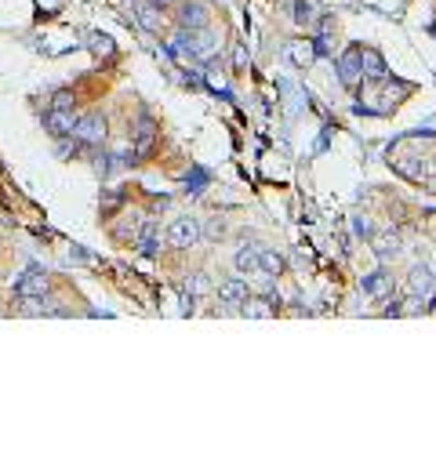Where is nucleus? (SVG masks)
<instances>
[{
  "mask_svg": "<svg viewBox=\"0 0 436 450\" xmlns=\"http://www.w3.org/2000/svg\"><path fill=\"white\" fill-rule=\"evenodd\" d=\"M215 51H218V44L208 29H178L175 40H171V55H178L186 66L208 62V58H215Z\"/></svg>",
  "mask_w": 436,
  "mask_h": 450,
  "instance_id": "f257e3e1",
  "label": "nucleus"
},
{
  "mask_svg": "<svg viewBox=\"0 0 436 450\" xmlns=\"http://www.w3.org/2000/svg\"><path fill=\"white\" fill-rule=\"evenodd\" d=\"M201 236H204V229H201V218H189V215H182V218H175L171 225H168V243L171 247H196L201 243Z\"/></svg>",
  "mask_w": 436,
  "mask_h": 450,
  "instance_id": "f03ea898",
  "label": "nucleus"
},
{
  "mask_svg": "<svg viewBox=\"0 0 436 450\" xmlns=\"http://www.w3.org/2000/svg\"><path fill=\"white\" fill-rule=\"evenodd\" d=\"M73 142H84V145H102V142H106V116H102V113L76 116Z\"/></svg>",
  "mask_w": 436,
  "mask_h": 450,
  "instance_id": "7ed1b4c3",
  "label": "nucleus"
},
{
  "mask_svg": "<svg viewBox=\"0 0 436 450\" xmlns=\"http://www.w3.org/2000/svg\"><path fill=\"white\" fill-rule=\"evenodd\" d=\"M371 251H375V258L385 265V262H396L404 255V240H400V232L396 229H385V232H375L371 236Z\"/></svg>",
  "mask_w": 436,
  "mask_h": 450,
  "instance_id": "20e7f679",
  "label": "nucleus"
},
{
  "mask_svg": "<svg viewBox=\"0 0 436 450\" xmlns=\"http://www.w3.org/2000/svg\"><path fill=\"white\" fill-rule=\"evenodd\" d=\"M364 80V66H360V48H349L338 58V84L342 88H356Z\"/></svg>",
  "mask_w": 436,
  "mask_h": 450,
  "instance_id": "39448f33",
  "label": "nucleus"
},
{
  "mask_svg": "<svg viewBox=\"0 0 436 450\" xmlns=\"http://www.w3.org/2000/svg\"><path fill=\"white\" fill-rule=\"evenodd\" d=\"M316 40H291V44L284 48V58L295 66V69H309L313 62H316Z\"/></svg>",
  "mask_w": 436,
  "mask_h": 450,
  "instance_id": "423d86ee",
  "label": "nucleus"
},
{
  "mask_svg": "<svg viewBox=\"0 0 436 450\" xmlns=\"http://www.w3.org/2000/svg\"><path fill=\"white\" fill-rule=\"evenodd\" d=\"M407 291L415 295V298H432V269L425 265V262H418V265H411V272H407Z\"/></svg>",
  "mask_w": 436,
  "mask_h": 450,
  "instance_id": "0eeeda50",
  "label": "nucleus"
},
{
  "mask_svg": "<svg viewBox=\"0 0 436 450\" xmlns=\"http://www.w3.org/2000/svg\"><path fill=\"white\" fill-rule=\"evenodd\" d=\"M360 66H364V80H371V84H385L389 80V69L375 48H360Z\"/></svg>",
  "mask_w": 436,
  "mask_h": 450,
  "instance_id": "6e6552de",
  "label": "nucleus"
},
{
  "mask_svg": "<svg viewBox=\"0 0 436 450\" xmlns=\"http://www.w3.org/2000/svg\"><path fill=\"white\" fill-rule=\"evenodd\" d=\"M153 138H156V124H153V116H138V120H135V131H131V145H135V153H138V156H146V153H149V145H153Z\"/></svg>",
  "mask_w": 436,
  "mask_h": 450,
  "instance_id": "1a4fd4ad",
  "label": "nucleus"
},
{
  "mask_svg": "<svg viewBox=\"0 0 436 450\" xmlns=\"http://www.w3.org/2000/svg\"><path fill=\"white\" fill-rule=\"evenodd\" d=\"M44 124H48V131H51L55 138H66V135L73 138V128H76V113H73V109H51Z\"/></svg>",
  "mask_w": 436,
  "mask_h": 450,
  "instance_id": "9d476101",
  "label": "nucleus"
},
{
  "mask_svg": "<svg viewBox=\"0 0 436 450\" xmlns=\"http://www.w3.org/2000/svg\"><path fill=\"white\" fill-rule=\"evenodd\" d=\"M11 287H15V295H19V298H26V295H44V291H48V272L29 269L22 280H15V283H11Z\"/></svg>",
  "mask_w": 436,
  "mask_h": 450,
  "instance_id": "9b49d317",
  "label": "nucleus"
},
{
  "mask_svg": "<svg viewBox=\"0 0 436 450\" xmlns=\"http://www.w3.org/2000/svg\"><path fill=\"white\" fill-rule=\"evenodd\" d=\"M218 298H222L225 305H244V302H248V283H244L240 276L222 280V283H218Z\"/></svg>",
  "mask_w": 436,
  "mask_h": 450,
  "instance_id": "f8f14e48",
  "label": "nucleus"
},
{
  "mask_svg": "<svg viewBox=\"0 0 436 450\" xmlns=\"http://www.w3.org/2000/svg\"><path fill=\"white\" fill-rule=\"evenodd\" d=\"M360 291H364L367 298H389V291H392V276H385L382 269H378V272H367V276L360 280Z\"/></svg>",
  "mask_w": 436,
  "mask_h": 450,
  "instance_id": "ddd939ff",
  "label": "nucleus"
},
{
  "mask_svg": "<svg viewBox=\"0 0 436 450\" xmlns=\"http://www.w3.org/2000/svg\"><path fill=\"white\" fill-rule=\"evenodd\" d=\"M258 251H262V247H248V243H244V247L236 251V258H233L236 272H240V276H262V265H258Z\"/></svg>",
  "mask_w": 436,
  "mask_h": 450,
  "instance_id": "4468645a",
  "label": "nucleus"
},
{
  "mask_svg": "<svg viewBox=\"0 0 436 450\" xmlns=\"http://www.w3.org/2000/svg\"><path fill=\"white\" fill-rule=\"evenodd\" d=\"M178 26H182V29H204V26H208V8L201 4V0H193V4H182Z\"/></svg>",
  "mask_w": 436,
  "mask_h": 450,
  "instance_id": "2eb2a0df",
  "label": "nucleus"
},
{
  "mask_svg": "<svg viewBox=\"0 0 436 450\" xmlns=\"http://www.w3.org/2000/svg\"><path fill=\"white\" fill-rule=\"evenodd\" d=\"M135 247H138L146 258H153V255H156V247H161V229H156L153 222H142V229H138V240H135Z\"/></svg>",
  "mask_w": 436,
  "mask_h": 450,
  "instance_id": "dca6fc26",
  "label": "nucleus"
},
{
  "mask_svg": "<svg viewBox=\"0 0 436 450\" xmlns=\"http://www.w3.org/2000/svg\"><path fill=\"white\" fill-rule=\"evenodd\" d=\"M258 265H262V276H280V272H284V255L262 247V251H258Z\"/></svg>",
  "mask_w": 436,
  "mask_h": 450,
  "instance_id": "f3484780",
  "label": "nucleus"
},
{
  "mask_svg": "<svg viewBox=\"0 0 436 450\" xmlns=\"http://www.w3.org/2000/svg\"><path fill=\"white\" fill-rule=\"evenodd\" d=\"M240 312H244V316H251V319H269V316H273V305H269L265 298H248Z\"/></svg>",
  "mask_w": 436,
  "mask_h": 450,
  "instance_id": "a211bd4d",
  "label": "nucleus"
},
{
  "mask_svg": "<svg viewBox=\"0 0 436 450\" xmlns=\"http://www.w3.org/2000/svg\"><path fill=\"white\" fill-rule=\"evenodd\" d=\"M349 229H353L356 240H371V236H375V222H371L367 215H353V218H349Z\"/></svg>",
  "mask_w": 436,
  "mask_h": 450,
  "instance_id": "6ab92c4d",
  "label": "nucleus"
},
{
  "mask_svg": "<svg viewBox=\"0 0 436 450\" xmlns=\"http://www.w3.org/2000/svg\"><path fill=\"white\" fill-rule=\"evenodd\" d=\"M186 291H189L193 298H196V295H208V291H211V280H208L204 272H193V276L186 280Z\"/></svg>",
  "mask_w": 436,
  "mask_h": 450,
  "instance_id": "aec40b11",
  "label": "nucleus"
},
{
  "mask_svg": "<svg viewBox=\"0 0 436 450\" xmlns=\"http://www.w3.org/2000/svg\"><path fill=\"white\" fill-rule=\"evenodd\" d=\"M88 40H91V44H88V48H91L95 55H109V51H113V40H109L106 33H91Z\"/></svg>",
  "mask_w": 436,
  "mask_h": 450,
  "instance_id": "412c9836",
  "label": "nucleus"
},
{
  "mask_svg": "<svg viewBox=\"0 0 436 450\" xmlns=\"http://www.w3.org/2000/svg\"><path fill=\"white\" fill-rule=\"evenodd\" d=\"M204 185H208V175H204V171H193V175L186 178V193H189V196L204 193Z\"/></svg>",
  "mask_w": 436,
  "mask_h": 450,
  "instance_id": "4be33fe9",
  "label": "nucleus"
},
{
  "mask_svg": "<svg viewBox=\"0 0 436 450\" xmlns=\"http://www.w3.org/2000/svg\"><path fill=\"white\" fill-rule=\"evenodd\" d=\"M295 22L298 26H309L313 22V4H309V0H295Z\"/></svg>",
  "mask_w": 436,
  "mask_h": 450,
  "instance_id": "5701e85b",
  "label": "nucleus"
},
{
  "mask_svg": "<svg viewBox=\"0 0 436 450\" xmlns=\"http://www.w3.org/2000/svg\"><path fill=\"white\" fill-rule=\"evenodd\" d=\"M138 22H142V29H156V11L149 8V4H138Z\"/></svg>",
  "mask_w": 436,
  "mask_h": 450,
  "instance_id": "b1692460",
  "label": "nucleus"
},
{
  "mask_svg": "<svg viewBox=\"0 0 436 450\" xmlns=\"http://www.w3.org/2000/svg\"><path fill=\"white\" fill-rule=\"evenodd\" d=\"M73 102H76V98H73V91H66V88L51 95V109H73Z\"/></svg>",
  "mask_w": 436,
  "mask_h": 450,
  "instance_id": "393cba45",
  "label": "nucleus"
},
{
  "mask_svg": "<svg viewBox=\"0 0 436 450\" xmlns=\"http://www.w3.org/2000/svg\"><path fill=\"white\" fill-rule=\"evenodd\" d=\"M233 66H236V69H244V66H248V51H244V48H236V51H233Z\"/></svg>",
  "mask_w": 436,
  "mask_h": 450,
  "instance_id": "a878e982",
  "label": "nucleus"
},
{
  "mask_svg": "<svg viewBox=\"0 0 436 450\" xmlns=\"http://www.w3.org/2000/svg\"><path fill=\"white\" fill-rule=\"evenodd\" d=\"M153 4H164V0H153Z\"/></svg>",
  "mask_w": 436,
  "mask_h": 450,
  "instance_id": "bb28decb",
  "label": "nucleus"
}]
</instances>
